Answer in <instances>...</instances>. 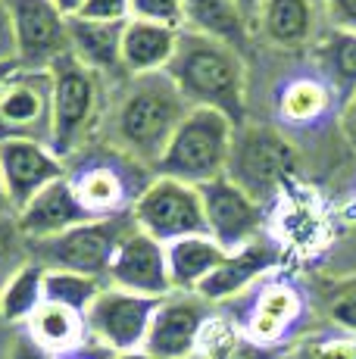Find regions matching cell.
<instances>
[{"instance_id":"6da1fadb","label":"cell","mask_w":356,"mask_h":359,"mask_svg":"<svg viewBox=\"0 0 356 359\" xmlns=\"http://www.w3.org/2000/svg\"><path fill=\"white\" fill-rule=\"evenodd\" d=\"M191 109L194 107L166 72L125 75V85L107 116L109 147L153 172Z\"/></svg>"},{"instance_id":"7a4b0ae2","label":"cell","mask_w":356,"mask_h":359,"mask_svg":"<svg viewBox=\"0 0 356 359\" xmlns=\"http://www.w3.org/2000/svg\"><path fill=\"white\" fill-rule=\"evenodd\" d=\"M166 75L194 109H216L228 116L235 126L244 122L247 66L241 50L203 34L182 32Z\"/></svg>"},{"instance_id":"3957f363","label":"cell","mask_w":356,"mask_h":359,"mask_svg":"<svg viewBox=\"0 0 356 359\" xmlns=\"http://www.w3.org/2000/svg\"><path fill=\"white\" fill-rule=\"evenodd\" d=\"M238 126L216 109H191L169 141L153 175L175 178L191 188L216 182L228 172Z\"/></svg>"},{"instance_id":"277c9868","label":"cell","mask_w":356,"mask_h":359,"mask_svg":"<svg viewBox=\"0 0 356 359\" xmlns=\"http://www.w3.org/2000/svg\"><path fill=\"white\" fill-rule=\"evenodd\" d=\"M66 178L88 216L109 219L135 210L144 188L153 182V172L107 144L104 150H94V154L88 147L81 150L75 156V169L66 172Z\"/></svg>"},{"instance_id":"5b68a950","label":"cell","mask_w":356,"mask_h":359,"mask_svg":"<svg viewBox=\"0 0 356 359\" xmlns=\"http://www.w3.org/2000/svg\"><path fill=\"white\" fill-rule=\"evenodd\" d=\"M53 81V128L50 150L63 163L91 147V135L100 122V75L81 66L72 53L50 63Z\"/></svg>"},{"instance_id":"8992f818","label":"cell","mask_w":356,"mask_h":359,"mask_svg":"<svg viewBox=\"0 0 356 359\" xmlns=\"http://www.w3.org/2000/svg\"><path fill=\"white\" fill-rule=\"evenodd\" d=\"M132 229H135L132 212L109 219H91V222L75 225V229L57 234L50 241L29 244V253L47 272H78L88 275V278L107 281L109 262L119 250L122 238Z\"/></svg>"},{"instance_id":"52a82bcc","label":"cell","mask_w":356,"mask_h":359,"mask_svg":"<svg viewBox=\"0 0 356 359\" xmlns=\"http://www.w3.org/2000/svg\"><path fill=\"white\" fill-rule=\"evenodd\" d=\"M294 165H297L294 147L285 141V135L266 126H250L235 131V147H231L225 178H231L241 191L266 203V197H272L278 184L291 178Z\"/></svg>"},{"instance_id":"ba28073f","label":"cell","mask_w":356,"mask_h":359,"mask_svg":"<svg viewBox=\"0 0 356 359\" xmlns=\"http://www.w3.org/2000/svg\"><path fill=\"white\" fill-rule=\"evenodd\" d=\"M132 219L144 234L156 238L160 244H172L191 234H207L200 188L163 175H153V182L144 188L132 210Z\"/></svg>"},{"instance_id":"9c48e42d","label":"cell","mask_w":356,"mask_h":359,"mask_svg":"<svg viewBox=\"0 0 356 359\" xmlns=\"http://www.w3.org/2000/svg\"><path fill=\"white\" fill-rule=\"evenodd\" d=\"M53 81L50 69L19 66L0 88V141L50 144Z\"/></svg>"},{"instance_id":"30bf717a","label":"cell","mask_w":356,"mask_h":359,"mask_svg":"<svg viewBox=\"0 0 356 359\" xmlns=\"http://www.w3.org/2000/svg\"><path fill=\"white\" fill-rule=\"evenodd\" d=\"M156 306H160V300H153V297H141L107 285L85 313L88 341L104 347L113 356L141 350Z\"/></svg>"},{"instance_id":"8fae6325","label":"cell","mask_w":356,"mask_h":359,"mask_svg":"<svg viewBox=\"0 0 356 359\" xmlns=\"http://www.w3.org/2000/svg\"><path fill=\"white\" fill-rule=\"evenodd\" d=\"M203 200V219H207V234L222 247L225 253H235L241 247L263 238L266 229V203L241 191L231 178H216V182L200 188Z\"/></svg>"},{"instance_id":"7c38bea8","label":"cell","mask_w":356,"mask_h":359,"mask_svg":"<svg viewBox=\"0 0 356 359\" xmlns=\"http://www.w3.org/2000/svg\"><path fill=\"white\" fill-rule=\"evenodd\" d=\"M247 294H250L247 313L238 322L241 331L266 350H285L294 341L297 325L303 322L306 313L303 291L287 278H266Z\"/></svg>"},{"instance_id":"4fadbf2b","label":"cell","mask_w":356,"mask_h":359,"mask_svg":"<svg viewBox=\"0 0 356 359\" xmlns=\"http://www.w3.org/2000/svg\"><path fill=\"white\" fill-rule=\"evenodd\" d=\"M13 32V57L25 69H50L53 60L69 53L66 16L53 0H6Z\"/></svg>"},{"instance_id":"5bb4252c","label":"cell","mask_w":356,"mask_h":359,"mask_svg":"<svg viewBox=\"0 0 356 359\" xmlns=\"http://www.w3.org/2000/svg\"><path fill=\"white\" fill-rule=\"evenodd\" d=\"M216 316V306L200 294L172 291L163 297L147 328L144 350L156 359H194L207 322Z\"/></svg>"},{"instance_id":"9a60e30c","label":"cell","mask_w":356,"mask_h":359,"mask_svg":"<svg viewBox=\"0 0 356 359\" xmlns=\"http://www.w3.org/2000/svg\"><path fill=\"white\" fill-rule=\"evenodd\" d=\"M60 178H66V163L53 154L50 144L0 141V184L13 216Z\"/></svg>"},{"instance_id":"2e32d148","label":"cell","mask_w":356,"mask_h":359,"mask_svg":"<svg viewBox=\"0 0 356 359\" xmlns=\"http://www.w3.org/2000/svg\"><path fill=\"white\" fill-rule=\"evenodd\" d=\"M107 285L141 297H153V300L169 297L172 294V281H169V266H166V244H160L156 238L144 234L135 225L122 238L119 250L109 262Z\"/></svg>"},{"instance_id":"e0dca14e","label":"cell","mask_w":356,"mask_h":359,"mask_svg":"<svg viewBox=\"0 0 356 359\" xmlns=\"http://www.w3.org/2000/svg\"><path fill=\"white\" fill-rule=\"evenodd\" d=\"M275 266H278V247L272 241L259 238L253 244L241 247V250L225 253V259L203 278V285L194 294H200L203 300L219 309L222 303L238 300V297L253 291L259 281H266V275Z\"/></svg>"},{"instance_id":"ac0fdd59","label":"cell","mask_w":356,"mask_h":359,"mask_svg":"<svg viewBox=\"0 0 356 359\" xmlns=\"http://www.w3.org/2000/svg\"><path fill=\"white\" fill-rule=\"evenodd\" d=\"M81 222H91V216H88V210L78 203L69 178H60V182L47 184L41 194H35L16 212V225L29 244L50 241Z\"/></svg>"},{"instance_id":"d6986e66","label":"cell","mask_w":356,"mask_h":359,"mask_svg":"<svg viewBox=\"0 0 356 359\" xmlns=\"http://www.w3.org/2000/svg\"><path fill=\"white\" fill-rule=\"evenodd\" d=\"M122 29L125 22H97V19H66L69 53L97 75L122 72Z\"/></svg>"},{"instance_id":"ffe728a7","label":"cell","mask_w":356,"mask_h":359,"mask_svg":"<svg viewBox=\"0 0 356 359\" xmlns=\"http://www.w3.org/2000/svg\"><path fill=\"white\" fill-rule=\"evenodd\" d=\"M178 34L182 32L166 29V25L128 19L125 29H122V72L125 75L166 72L175 57Z\"/></svg>"},{"instance_id":"44dd1931","label":"cell","mask_w":356,"mask_h":359,"mask_svg":"<svg viewBox=\"0 0 356 359\" xmlns=\"http://www.w3.org/2000/svg\"><path fill=\"white\" fill-rule=\"evenodd\" d=\"M203 38L222 41V44L244 50L250 44V22L244 19L235 0H184V29Z\"/></svg>"},{"instance_id":"7402d4cb","label":"cell","mask_w":356,"mask_h":359,"mask_svg":"<svg viewBox=\"0 0 356 359\" xmlns=\"http://www.w3.org/2000/svg\"><path fill=\"white\" fill-rule=\"evenodd\" d=\"M22 331L50 356L72 353V350H78L88 341L85 316L53 300L41 303L35 313H32V319L22 325Z\"/></svg>"},{"instance_id":"603a6c76","label":"cell","mask_w":356,"mask_h":359,"mask_svg":"<svg viewBox=\"0 0 356 359\" xmlns=\"http://www.w3.org/2000/svg\"><path fill=\"white\" fill-rule=\"evenodd\" d=\"M225 259V250L210 234H191V238L166 244V266L172 291L194 294L210 272Z\"/></svg>"},{"instance_id":"cb8c5ba5","label":"cell","mask_w":356,"mask_h":359,"mask_svg":"<svg viewBox=\"0 0 356 359\" xmlns=\"http://www.w3.org/2000/svg\"><path fill=\"white\" fill-rule=\"evenodd\" d=\"M316 16L310 0H263L256 32L278 50H297L310 44Z\"/></svg>"},{"instance_id":"d4e9b609","label":"cell","mask_w":356,"mask_h":359,"mask_svg":"<svg viewBox=\"0 0 356 359\" xmlns=\"http://www.w3.org/2000/svg\"><path fill=\"white\" fill-rule=\"evenodd\" d=\"M334 91L322 75H297L278 91V116L291 126H313L328 113Z\"/></svg>"},{"instance_id":"484cf974","label":"cell","mask_w":356,"mask_h":359,"mask_svg":"<svg viewBox=\"0 0 356 359\" xmlns=\"http://www.w3.org/2000/svg\"><path fill=\"white\" fill-rule=\"evenodd\" d=\"M316 66L331 91L347 100L356 91V34L338 29L322 34L316 44Z\"/></svg>"},{"instance_id":"4316f807","label":"cell","mask_w":356,"mask_h":359,"mask_svg":"<svg viewBox=\"0 0 356 359\" xmlns=\"http://www.w3.org/2000/svg\"><path fill=\"white\" fill-rule=\"evenodd\" d=\"M44 303V266L29 259L0 291V319L10 328H22Z\"/></svg>"},{"instance_id":"83f0119b","label":"cell","mask_w":356,"mask_h":359,"mask_svg":"<svg viewBox=\"0 0 356 359\" xmlns=\"http://www.w3.org/2000/svg\"><path fill=\"white\" fill-rule=\"evenodd\" d=\"M107 287V281L100 278H88L78 272H47L44 269V300L63 303V306L75 309L85 316L88 306L97 300V294Z\"/></svg>"},{"instance_id":"f1b7e54d","label":"cell","mask_w":356,"mask_h":359,"mask_svg":"<svg viewBox=\"0 0 356 359\" xmlns=\"http://www.w3.org/2000/svg\"><path fill=\"white\" fill-rule=\"evenodd\" d=\"M282 359H356V337L338 328H325L316 334L294 337L285 347Z\"/></svg>"},{"instance_id":"f546056e","label":"cell","mask_w":356,"mask_h":359,"mask_svg":"<svg viewBox=\"0 0 356 359\" xmlns=\"http://www.w3.org/2000/svg\"><path fill=\"white\" fill-rule=\"evenodd\" d=\"M29 259V241L19 231L16 216H0V291Z\"/></svg>"},{"instance_id":"4dcf8cb0","label":"cell","mask_w":356,"mask_h":359,"mask_svg":"<svg viewBox=\"0 0 356 359\" xmlns=\"http://www.w3.org/2000/svg\"><path fill=\"white\" fill-rule=\"evenodd\" d=\"M132 19L156 22L166 29H184V0H132Z\"/></svg>"},{"instance_id":"1f68e13d","label":"cell","mask_w":356,"mask_h":359,"mask_svg":"<svg viewBox=\"0 0 356 359\" xmlns=\"http://www.w3.org/2000/svg\"><path fill=\"white\" fill-rule=\"evenodd\" d=\"M328 328H338L344 334L356 337V285L331 297V303H328Z\"/></svg>"},{"instance_id":"d6a6232c","label":"cell","mask_w":356,"mask_h":359,"mask_svg":"<svg viewBox=\"0 0 356 359\" xmlns=\"http://www.w3.org/2000/svg\"><path fill=\"white\" fill-rule=\"evenodd\" d=\"M78 16L97 19V22H128L132 19V0H85Z\"/></svg>"},{"instance_id":"836d02e7","label":"cell","mask_w":356,"mask_h":359,"mask_svg":"<svg viewBox=\"0 0 356 359\" xmlns=\"http://www.w3.org/2000/svg\"><path fill=\"white\" fill-rule=\"evenodd\" d=\"M331 29L356 34V0H322Z\"/></svg>"},{"instance_id":"e575fe53","label":"cell","mask_w":356,"mask_h":359,"mask_svg":"<svg viewBox=\"0 0 356 359\" xmlns=\"http://www.w3.org/2000/svg\"><path fill=\"white\" fill-rule=\"evenodd\" d=\"M6 359H53V356H50V353H44V350H41L38 344L32 341V337L25 334L22 328H16V337H13Z\"/></svg>"},{"instance_id":"d590c367","label":"cell","mask_w":356,"mask_h":359,"mask_svg":"<svg viewBox=\"0 0 356 359\" xmlns=\"http://www.w3.org/2000/svg\"><path fill=\"white\" fill-rule=\"evenodd\" d=\"M341 135H344L347 144L356 150V91L344 100V109H341Z\"/></svg>"},{"instance_id":"8d00e7d4","label":"cell","mask_w":356,"mask_h":359,"mask_svg":"<svg viewBox=\"0 0 356 359\" xmlns=\"http://www.w3.org/2000/svg\"><path fill=\"white\" fill-rule=\"evenodd\" d=\"M53 359H113V353H107V350L97 347V344L85 341L78 350H72V353H63V356H53Z\"/></svg>"},{"instance_id":"74e56055","label":"cell","mask_w":356,"mask_h":359,"mask_svg":"<svg viewBox=\"0 0 356 359\" xmlns=\"http://www.w3.org/2000/svg\"><path fill=\"white\" fill-rule=\"evenodd\" d=\"M0 50L13 57V32H10V16H6V4H0Z\"/></svg>"},{"instance_id":"f35d334b","label":"cell","mask_w":356,"mask_h":359,"mask_svg":"<svg viewBox=\"0 0 356 359\" xmlns=\"http://www.w3.org/2000/svg\"><path fill=\"white\" fill-rule=\"evenodd\" d=\"M238 6H241L244 19L250 22V29L256 32V19H259V10H263V0H235Z\"/></svg>"},{"instance_id":"ab89813d","label":"cell","mask_w":356,"mask_h":359,"mask_svg":"<svg viewBox=\"0 0 356 359\" xmlns=\"http://www.w3.org/2000/svg\"><path fill=\"white\" fill-rule=\"evenodd\" d=\"M53 6H57V10L63 13L66 19H72V16H78V13H81L85 0H53Z\"/></svg>"},{"instance_id":"60d3db41","label":"cell","mask_w":356,"mask_h":359,"mask_svg":"<svg viewBox=\"0 0 356 359\" xmlns=\"http://www.w3.org/2000/svg\"><path fill=\"white\" fill-rule=\"evenodd\" d=\"M13 337H16V328H10L4 319H0V359H6V353H10Z\"/></svg>"},{"instance_id":"b9f144b4","label":"cell","mask_w":356,"mask_h":359,"mask_svg":"<svg viewBox=\"0 0 356 359\" xmlns=\"http://www.w3.org/2000/svg\"><path fill=\"white\" fill-rule=\"evenodd\" d=\"M19 69V63H16V57H0V88H4V81L10 79L13 72Z\"/></svg>"},{"instance_id":"7bdbcfd3","label":"cell","mask_w":356,"mask_h":359,"mask_svg":"<svg viewBox=\"0 0 356 359\" xmlns=\"http://www.w3.org/2000/svg\"><path fill=\"white\" fill-rule=\"evenodd\" d=\"M113 359H156V356H150L147 350L141 347V350H128V353H116Z\"/></svg>"},{"instance_id":"ee69618b","label":"cell","mask_w":356,"mask_h":359,"mask_svg":"<svg viewBox=\"0 0 356 359\" xmlns=\"http://www.w3.org/2000/svg\"><path fill=\"white\" fill-rule=\"evenodd\" d=\"M0 216H13L10 203H6V197H4V184H0Z\"/></svg>"}]
</instances>
